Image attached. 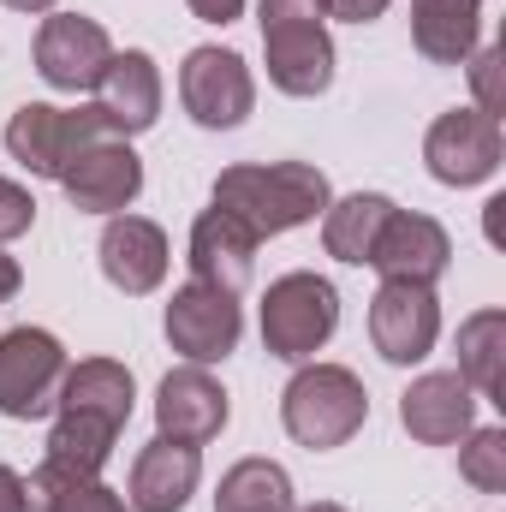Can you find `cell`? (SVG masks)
<instances>
[{"label":"cell","instance_id":"cell-9","mask_svg":"<svg viewBox=\"0 0 506 512\" xmlns=\"http://www.w3.org/2000/svg\"><path fill=\"white\" fill-rule=\"evenodd\" d=\"M108 60H114V42H108V30L96 18H84V12H48L42 18V30H36V72H42L48 90H66V96L96 90Z\"/></svg>","mask_w":506,"mask_h":512},{"label":"cell","instance_id":"cell-14","mask_svg":"<svg viewBox=\"0 0 506 512\" xmlns=\"http://www.w3.org/2000/svg\"><path fill=\"white\" fill-rule=\"evenodd\" d=\"M399 423H405V435L423 441V447H453V441H465L471 423H477V393H471V382H465L459 370H429V376H417V382L405 387Z\"/></svg>","mask_w":506,"mask_h":512},{"label":"cell","instance_id":"cell-32","mask_svg":"<svg viewBox=\"0 0 506 512\" xmlns=\"http://www.w3.org/2000/svg\"><path fill=\"white\" fill-rule=\"evenodd\" d=\"M185 6H191L203 24H233V18L245 12V0H185Z\"/></svg>","mask_w":506,"mask_h":512},{"label":"cell","instance_id":"cell-33","mask_svg":"<svg viewBox=\"0 0 506 512\" xmlns=\"http://www.w3.org/2000/svg\"><path fill=\"white\" fill-rule=\"evenodd\" d=\"M0 512H24V477L12 465H0Z\"/></svg>","mask_w":506,"mask_h":512},{"label":"cell","instance_id":"cell-1","mask_svg":"<svg viewBox=\"0 0 506 512\" xmlns=\"http://www.w3.org/2000/svg\"><path fill=\"white\" fill-rule=\"evenodd\" d=\"M334 203L328 173L310 161H239L215 179V209L251 227V239H280L292 227H310Z\"/></svg>","mask_w":506,"mask_h":512},{"label":"cell","instance_id":"cell-2","mask_svg":"<svg viewBox=\"0 0 506 512\" xmlns=\"http://www.w3.org/2000/svg\"><path fill=\"white\" fill-rule=\"evenodd\" d=\"M364 417H370V393L346 364H304L280 393V423L310 453L346 447L364 429Z\"/></svg>","mask_w":506,"mask_h":512},{"label":"cell","instance_id":"cell-12","mask_svg":"<svg viewBox=\"0 0 506 512\" xmlns=\"http://www.w3.org/2000/svg\"><path fill=\"white\" fill-rule=\"evenodd\" d=\"M60 191L78 215H126L143 191V161L131 155L126 137H102L60 173Z\"/></svg>","mask_w":506,"mask_h":512},{"label":"cell","instance_id":"cell-13","mask_svg":"<svg viewBox=\"0 0 506 512\" xmlns=\"http://www.w3.org/2000/svg\"><path fill=\"white\" fill-rule=\"evenodd\" d=\"M233 405H227V387L215 382L203 364H185V370H167L161 393H155V435L167 441H185V447H203L227 429Z\"/></svg>","mask_w":506,"mask_h":512},{"label":"cell","instance_id":"cell-15","mask_svg":"<svg viewBox=\"0 0 506 512\" xmlns=\"http://www.w3.org/2000/svg\"><path fill=\"white\" fill-rule=\"evenodd\" d=\"M453 262V239L435 215H411V209H393L387 227H381L376 251L364 268H376L381 280H417V286H435Z\"/></svg>","mask_w":506,"mask_h":512},{"label":"cell","instance_id":"cell-20","mask_svg":"<svg viewBox=\"0 0 506 512\" xmlns=\"http://www.w3.org/2000/svg\"><path fill=\"white\" fill-rule=\"evenodd\" d=\"M483 0H411V42L435 66H465L477 54Z\"/></svg>","mask_w":506,"mask_h":512},{"label":"cell","instance_id":"cell-21","mask_svg":"<svg viewBox=\"0 0 506 512\" xmlns=\"http://www.w3.org/2000/svg\"><path fill=\"white\" fill-rule=\"evenodd\" d=\"M131 399H137V382H131L126 364H114V358H84L78 370L66 364V382H60L54 411H84V417H102V423L126 429Z\"/></svg>","mask_w":506,"mask_h":512},{"label":"cell","instance_id":"cell-26","mask_svg":"<svg viewBox=\"0 0 506 512\" xmlns=\"http://www.w3.org/2000/svg\"><path fill=\"white\" fill-rule=\"evenodd\" d=\"M114 441H120V429H114V423L84 417V411H60V417H54V435H48V459H54V465H66V471L102 477V465L114 459Z\"/></svg>","mask_w":506,"mask_h":512},{"label":"cell","instance_id":"cell-11","mask_svg":"<svg viewBox=\"0 0 506 512\" xmlns=\"http://www.w3.org/2000/svg\"><path fill=\"white\" fill-rule=\"evenodd\" d=\"M501 120H489V114H477V108H453V114H441L429 137H423V161H429V173L441 179V185H453V191H465V185H483V179H495V167H501Z\"/></svg>","mask_w":506,"mask_h":512},{"label":"cell","instance_id":"cell-36","mask_svg":"<svg viewBox=\"0 0 506 512\" xmlns=\"http://www.w3.org/2000/svg\"><path fill=\"white\" fill-rule=\"evenodd\" d=\"M304 512H346L340 501H316V507H304Z\"/></svg>","mask_w":506,"mask_h":512},{"label":"cell","instance_id":"cell-3","mask_svg":"<svg viewBox=\"0 0 506 512\" xmlns=\"http://www.w3.org/2000/svg\"><path fill=\"white\" fill-rule=\"evenodd\" d=\"M340 328V292L334 280L292 268L262 292V346L286 364H310Z\"/></svg>","mask_w":506,"mask_h":512},{"label":"cell","instance_id":"cell-31","mask_svg":"<svg viewBox=\"0 0 506 512\" xmlns=\"http://www.w3.org/2000/svg\"><path fill=\"white\" fill-rule=\"evenodd\" d=\"M268 18H328L322 0H262V24Z\"/></svg>","mask_w":506,"mask_h":512},{"label":"cell","instance_id":"cell-25","mask_svg":"<svg viewBox=\"0 0 506 512\" xmlns=\"http://www.w3.org/2000/svg\"><path fill=\"white\" fill-rule=\"evenodd\" d=\"M215 512H298V495L274 459H239L215 489Z\"/></svg>","mask_w":506,"mask_h":512},{"label":"cell","instance_id":"cell-17","mask_svg":"<svg viewBox=\"0 0 506 512\" xmlns=\"http://www.w3.org/2000/svg\"><path fill=\"white\" fill-rule=\"evenodd\" d=\"M96 108L114 137H137L161 120V72L143 48H126L108 60V72L96 78Z\"/></svg>","mask_w":506,"mask_h":512},{"label":"cell","instance_id":"cell-16","mask_svg":"<svg viewBox=\"0 0 506 512\" xmlns=\"http://www.w3.org/2000/svg\"><path fill=\"white\" fill-rule=\"evenodd\" d=\"M102 274H108V286H120L126 298H143V292H155L161 280H167V233L155 227V221H143V215H108V227H102Z\"/></svg>","mask_w":506,"mask_h":512},{"label":"cell","instance_id":"cell-27","mask_svg":"<svg viewBox=\"0 0 506 512\" xmlns=\"http://www.w3.org/2000/svg\"><path fill=\"white\" fill-rule=\"evenodd\" d=\"M459 477L483 495H506V429H471L459 447Z\"/></svg>","mask_w":506,"mask_h":512},{"label":"cell","instance_id":"cell-8","mask_svg":"<svg viewBox=\"0 0 506 512\" xmlns=\"http://www.w3.org/2000/svg\"><path fill=\"white\" fill-rule=\"evenodd\" d=\"M370 340L387 364H423L441 340V304H435V286H417V280H381L376 298H370Z\"/></svg>","mask_w":506,"mask_h":512},{"label":"cell","instance_id":"cell-23","mask_svg":"<svg viewBox=\"0 0 506 512\" xmlns=\"http://www.w3.org/2000/svg\"><path fill=\"white\" fill-rule=\"evenodd\" d=\"M24 512H131V507L102 477H84V471H66V465L42 459L24 483Z\"/></svg>","mask_w":506,"mask_h":512},{"label":"cell","instance_id":"cell-22","mask_svg":"<svg viewBox=\"0 0 506 512\" xmlns=\"http://www.w3.org/2000/svg\"><path fill=\"white\" fill-rule=\"evenodd\" d=\"M387 215H393V197H381V191H352V197L328 203L322 209V245H328V256L364 268L381 239V227H387Z\"/></svg>","mask_w":506,"mask_h":512},{"label":"cell","instance_id":"cell-30","mask_svg":"<svg viewBox=\"0 0 506 512\" xmlns=\"http://www.w3.org/2000/svg\"><path fill=\"white\" fill-rule=\"evenodd\" d=\"M322 12L328 18H346V24H370L387 12V0H322Z\"/></svg>","mask_w":506,"mask_h":512},{"label":"cell","instance_id":"cell-35","mask_svg":"<svg viewBox=\"0 0 506 512\" xmlns=\"http://www.w3.org/2000/svg\"><path fill=\"white\" fill-rule=\"evenodd\" d=\"M0 6H12V12H54V0H0Z\"/></svg>","mask_w":506,"mask_h":512},{"label":"cell","instance_id":"cell-34","mask_svg":"<svg viewBox=\"0 0 506 512\" xmlns=\"http://www.w3.org/2000/svg\"><path fill=\"white\" fill-rule=\"evenodd\" d=\"M18 286H24V274H18V262H12V256L0 251V304H6V298H12Z\"/></svg>","mask_w":506,"mask_h":512},{"label":"cell","instance_id":"cell-24","mask_svg":"<svg viewBox=\"0 0 506 512\" xmlns=\"http://www.w3.org/2000/svg\"><path fill=\"white\" fill-rule=\"evenodd\" d=\"M459 376L471 382V393L501 405L506 382V310H477L459 322Z\"/></svg>","mask_w":506,"mask_h":512},{"label":"cell","instance_id":"cell-6","mask_svg":"<svg viewBox=\"0 0 506 512\" xmlns=\"http://www.w3.org/2000/svg\"><path fill=\"white\" fill-rule=\"evenodd\" d=\"M179 102L203 131H233L251 120L256 78L233 48H191L179 66Z\"/></svg>","mask_w":506,"mask_h":512},{"label":"cell","instance_id":"cell-29","mask_svg":"<svg viewBox=\"0 0 506 512\" xmlns=\"http://www.w3.org/2000/svg\"><path fill=\"white\" fill-rule=\"evenodd\" d=\"M501 48H477L471 54V84H477V114L501 120Z\"/></svg>","mask_w":506,"mask_h":512},{"label":"cell","instance_id":"cell-19","mask_svg":"<svg viewBox=\"0 0 506 512\" xmlns=\"http://www.w3.org/2000/svg\"><path fill=\"white\" fill-rule=\"evenodd\" d=\"M197 477H203V453L185 447V441H167L155 435L137 465H131V512H185V501L197 495Z\"/></svg>","mask_w":506,"mask_h":512},{"label":"cell","instance_id":"cell-18","mask_svg":"<svg viewBox=\"0 0 506 512\" xmlns=\"http://www.w3.org/2000/svg\"><path fill=\"white\" fill-rule=\"evenodd\" d=\"M256 274V239L251 227H239L233 215L221 209H203L197 227H191V280L197 286H215L227 298H239Z\"/></svg>","mask_w":506,"mask_h":512},{"label":"cell","instance_id":"cell-28","mask_svg":"<svg viewBox=\"0 0 506 512\" xmlns=\"http://www.w3.org/2000/svg\"><path fill=\"white\" fill-rule=\"evenodd\" d=\"M30 221H36V197H30L18 179H0V245L24 239V233H30Z\"/></svg>","mask_w":506,"mask_h":512},{"label":"cell","instance_id":"cell-7","mask_svg":"<svg viewBox=\"0 0 506 512\" xmlns=\"http://www.w3.org/2000/svg\"><path fill=\"white\" fill-rule=\"evenodd\" d=\"M161 328H167V346H173L185 364H203V370H209V364H221V358H233V352H239L245 316H239V298H227V292H215V286L185 280V286L167 298Z\"/></svg>","mask_w":506,"mask_h":512},{"label":"cell","instance_id":"cell-10","mask_svg":"<svg viewBox=\"0 0 506 512\" xmlns=\"http://www.w3.org/2000/svg\"><path fill=\"white\" fill-rule=\"evenodd\" d=\"M262 54H268V84L280 96L310 102L334 84V36L322 18H268Z\"/></svg>","mask_w":506,"mask_h":512},{"label":"cell","instance_id":"cell-4","mask_svg":"<svg viewBox=\"0 0 506 512\" xmlns=\"http://www.w3.org/2000/svg\"><path fill=\"white\" fill-rule=\"evenodd\" d=\"M102 137H114L108 120H102V108H48V102H24L18 114H12V126H6V149H12V161L24 167V173H36V179H60L90 143H102Z\"/></svg>","mask_w":506,"mask_h":512},{"label":"cell","instance_id":"cell-5","mask_svg":"<svg viewBox=\"0 0 506 512\" xmlns=\"http://www.w3.org/2000/svg\"><path fill=\"white\" fill-rule=\"evenodd\" d=\"M66 382V346L48 328H12L0 334V417L30 423L48 417Z\"/></svg>","mask_w":506,"mask_h":512}]
</instances>
